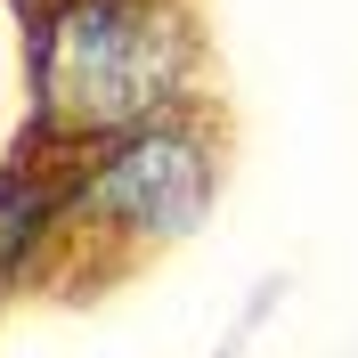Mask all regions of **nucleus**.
Returning a JSON list of instances; mask_svg holds the SVG:
<instances>
[{
	"label": "nucleus",
	"mask_w": 358,
	"mask_h": 358,
	"mask_svg": "<svg viewBox=\"0 0 358 358\" xmlns=\"http://www.w3.org/2000/svg\"><path fill=\"white\" fill-rule=\"evenodd\" d=\"M187 24L163 0H66L33 49L41 138H131L163 122L187 82Z\"/></svg>",
	"instance_id": "f257e3e1"
},
{
	"label": "nucleus",
	"mask_w": 358,
	"mask_h": 358,
	"mask_svg": "<svg viewBox=\"0 0 358 358\" xmlns=\"http://www.w3.org/2000/svg\"><path fill=\"white\" fill-rule=\"evenodd\" d=\"M203 203H212V155L179 122H147V131L114 138L106 163L73 187L82 220L131 228V236H187L203 220Z\"/></svg>",
	"instance_id": "f03ea898"
},
{
	"label": "nucleus",
	"mask_w": 358,
	"mask_h": 358,
	"mask_svg": "<svg viewBox=\"0 0 358 358\" xmlns=\"http://www.w3.org/2000/svg\"><path fill=\"white\" fill-rule=\"evenodd\" d=\"M49 220H57V187H49L33 163L0 179V277H8V268H17L33 245H41V228H49Z\"/></svg>",
	"instance_id": "7ed1b4c3"
}]
</instances>
